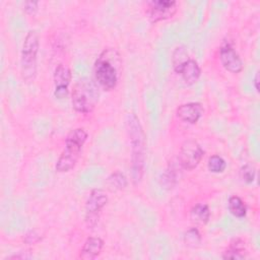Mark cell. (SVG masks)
Wrapping results in <instances>:
<instances>
[{"label": "cell", "instance_id": "3", "mask_svg": "<svg viewBox=\"0 0 260 260\" xmlns=\"http://www.w3.org/2000/svg\"><path fill=\"white\" fill-rule=\"evenodd\" d=\"M114 50H105L94 64L95 80L106 90L114 88L118 81V70L115 65Z\"/></svg>", "mask_w": 260, "mask_h": 260}, {"label": "cell", "instance_id": "14", "mask_svg": "<svg viewBox=\"0 0 260 260\" xmlns=\"http://www.w3.org/2000/svg\"><path fill=\"white\" fill-rule=\"evenodd\" d=\"M247 256L245 243L240 239H234L230 243V247L223 252V259H244Z\"/></svg>", "mask_w": 260, "mask_h": 260}, {"label": "cell", "instance_id": "21", "mask_svg": "<svg viewBox=\"0 0 260 260\" xmlns=\"http://www.w3.org/2000/svg\"><path fill=\"white\" fill-rule=\"evenodd\" d=\"M240 176L242 178V180L247 183V184H251L254 179H255V176H256V170L255 168L250 165V164H247L245 166H243L241 168V171H240Z\"/></svg>", "mask_w": 260, "mask_h": 260}, {"label": "cell", "instance_id": "12", "mask_svg": "<svg viewBox=\"0 0 260 260\" xmlns=\"http://www.w3.org/2000/svg\"><path fill=\"white\" fill-rule=\"evenodd\" d=\"M104 247V241L99 237H89L81 248L79 257L83 260H92L100 255Z\"/></svg>", "mask_w": 260, "mask_h": 260}, {"label": "cell", "instance_id": "2", "mask_svg": "<svg viewBox=\"0 0 260 260\" xmlns=\"http://www.w3.org/2000/svg\"><path fill=\"white\" fill-rule=\"evenodd\" d=\"M86 138L87 133L83 128H76L68 133L65 140V148L56 164L57 172L65 173L73 169Z\"/></svg>", "mask_w": 260, "mask_h": 260}, {"label": "cell", "instance_id": "13", "mask_svg": "<svg viewBox=\"0 0 260 260\" xmlns=\"http://www.w3.org/2000/svg\"><path fill=\"white\" fill-rule=\"evenodd\" d=\"M179 73L182 75L183 80L187 84L191 85V84H194L198 80V78L200 77V74H201V70H200L198 63L195 60L189 59L184 64V66L182 67V69L180 70Z\"/></svg>", "mask_w": 260, "mask_h": 260}, {"label": "cell", "instance_id": "8", "mask_svg": "<svg viewBox=\"0 0 260 260\" xmlns=\"http://www.w3.org/2000/svg\"><path fill=\"white\" fill-rule=\"evenodd\" d=\"M177 11V2L174 0H154L148 2V14L151 22L172 17Z\"/></svg>", "mask_w": 260, "mask_h": 260}, {"label": "cell", "instance_id": "23", "mask_svg": "<svg viewBox=\"0 0 260 260\" xmlns=\"http://www.w3.org/2000/svg\"><path fill=\"white\" fill-rule=\"evenodd\" d=\"M40 236L35 232V231H29L25 237H24V242L27 244H34L40 240Z\"/></svg>", "mask_w": 260, "mask_h": 260}, {"label": "cell", "instance_id": "7", "mask_svg": "<svg viewBox=\"0 0 260 260\" xmlns=\"http://www.w3.org/2000/svg\"><path fill=\"white\" fill-rule=\"evenodd\" d=\"M108 196L101 189H94L90 192L85 203V219L88 225L92 226L96 223L99 212L107 204Z\"/></svg>", "mask_w": 260, "mask_h": 260}, {"label": "cell", "instance_id": "9", "mask_svg": "<svg viewBox=\"0 0 260 260\" xmlns=\"http://www.w3.org/2000/svg\"><path fill=\"white\" fill-rule=\"evenodd\" d=\"M71 80V71L68 66L59 64L54 72V94L57 99H64L68 94V85Z\"/></svg>", "mask_w": 260, "mask_h": 260}, {"label": "cell", "instance_id": "1", "mask_svg": "<svg viewBox=\"0 0 260 260\" xmlns=\"http://www.w3.org/2000/svg\"><path fill=\"white\" fill-rule=\"evenodd\" d=\"M127 132L131 141V170L132 179L135 184L140 182L143 176L145 160V135L139 119L133 113L126 116Z\"/></svg>", "mask_w": 260, "mask_h": 260}, {"label": "cell", "instance_id": "6", "mask_svg": "<svg viewBox=\"0 0 260 260\" xmlns=\"http://www.w3.org/2000/svg\"><path fill=\"white\" fill-rule=\"evenodd\" d=\"M203 156V149L194 139H188L183 142L178 160L180 166L185 170L195 169Z\"/></svg>", "mask_w": 260, "mask_h": 260}, {"label": "cell", "instance_id": "22", "mask_svg": "<svg viewBox=\"0 0 260 260\" xmlns=\"http://www.w3.org/2000/svg\"><path fill=\"white\" fill-rule=\"evenodd\" d=\"M161 181L165 187L167 188H172L176 182V176L175 173L173 172V170H168L161 177Z\"/></svg>", "mask_w": 260, "mask_h": 260}, {"label": "cell", "instance_id": "11", "mask_svg": "<svg viewBox=\"0 0 260 260\" xmlns=\"http://www.w3.org/2000/svg\"><path fill=\"white\" fill-rule=\"evenodd\" d=\"M203 113H204V110L200 103L183 104L178 107L176 112L177 117L180 120L191 123V124L196 123L201 118Z\"/></svg>", "mask_w": 260, "mask_h": 260}, {"label": "cell", "instance_id": "16", "mask_svg": "<svg viewBox=\"0 0 260 260\" xmlns=\"http://www.w3.org/2000/svg\"><path fill=\"white\" fill-rule=\"evenodd\" d=\"M189 55L187 50L185 49V47L183 46H179L177 47L174 52H173V56H172V63H173V67L174 70L179 73L180 70L182 69V67L184 66V64L189 60Z\"/></svg>", "mask_w": 260, "mask_h": 260}, {"label": "cell", "instance_id": "15", "mask_svg": "<svg viewBox=\"0 0 260 260\" xmlns=\"http://www.w3.org/2000/svg\"><path fill=\"white\" fill-rule=\"evenodd\" d=\"M190 217L192 221L196 223L205 224L210 217V210L208 205L204 203H198L194 205L190 211Z\"/></svg>", "mask_w": 260, "mask_h": 260}, {"label": "cell", "instance_id": "4", "mask_svg": "<svg viewBox=\"0 0 260 260\" xmlns=\"http://www.w3.org/2000/svg\"><path fill=\"white\" fill-rule=\"evenodd\" d=\"M99 99L96 85L86 79H80L72 91V106L79 113H89L93 110Z\"/></svg>", "mask_w": 260, "mask_h": 260}, {"label": "cell", "instance_id": "20", "mask_svg": "<svg viewBox=\"0 0 260 260\" xmlns=\"http://www.w3.org/2000/svg\"><path fill=\"white\" fill-rule=\"evenodd\" d=\"M108 183L114 189L121 190L127 186V179L124 174L120 172H115L108 178Z\"/></svg>", "mask_w": 260, "mask_h": 260}, {"label": "cell", "instance_id": "18", "mask_svg": "<svg viewBox=\"0 0 260 260\" xmlns=\"http://www.w3.org/2000/svg\"><path fill=\"white\" fill-rule=\"evenodd\" d=\"M207 167H208V170L212 173H221L225 170L226 162L221 156L214 154L208 158Z\"/></svg>", "mask_w": 260, "mask_h": 260}, {"label": "cell", "instance_id": "19", "mask_svg": "<svg viewBox=\"0 0 260 260\" xmlns=\"http://www.w3.org/2000/svg\"><path fill=\"white\" fill-rule=\"evenodd\" d=\"M184 242L188 247L195 248L201 243V236L197 229H189L184 235Z\"/></svg>", "mask_w": 260, "mask_h": 260}, {"label": "cell", "instance_id": "17", "mask_svg": "<svg viewBox=\"0 0 260 260\" xmlns=\"http://www.w3.org/2000/svg\"><path fill=\"white\" fill-rule=\"evenodd\" d=\"M229 210L236 217H244L247 212V207L239 196L234 195L229 199Z\"/></svg>", "mask_w": 260, "mask_h": 260}, {"label": "cell", "instance_id": "5", "mask_svg": "<svg viewBox=\"0 0 260 260\" xmlns=\"http://www.w3.org/2000/svg\"><path fill=\"white\" fill-rule=\"evenodd\" d=\"M39 35L36 30H29L22 45L21 51V75L24 80H31L37 73V55L39 51Z\"/></svg>", "mask_w": 260, "mask_h": 260}, {"label": "cell", "instance_id": "25", "mask_svg": "<svg viewBox=\"0 0 260 260\" xmlns=\"http://www.w3.org/2000/svg\"><path fill=\"white\" fill-rule=\"evenodd\" d=\"M258 83H259V72H257V73H256L255 78H254V84H255V88H256V90H259Z\"/></svg>", "mask_w": 260, "mask_h": 260}, {"label": "cell", "instance_id": "24", "mask_svg": "<svg viewBox=\"0 0 260 260\" xmlns=\"http://www.w3.org/2000/svg\"><path fill=\"white\" fill-rule=\"evenodd\" d=\"M38 2L37 1H26L24 2V10L27 13H34L38 9Z\"/></svg>", "mask_w": 260, "mask_h": 260}, {"label": "cell", "instance_id": "10", "mask_svg": "<svg viewBox=\"0 0 260 260\" xmlns=\"http://www.w3.org/2000/svg\"><path fill=\"white\" fill-rule=\"evenodd\" d=\"M219 59L221 65L232 73H239L243 70V61L241 57L229 44L220 48Z\"/></svg>", "mask_w": 260, "mask_h": 260}]
</instances>
